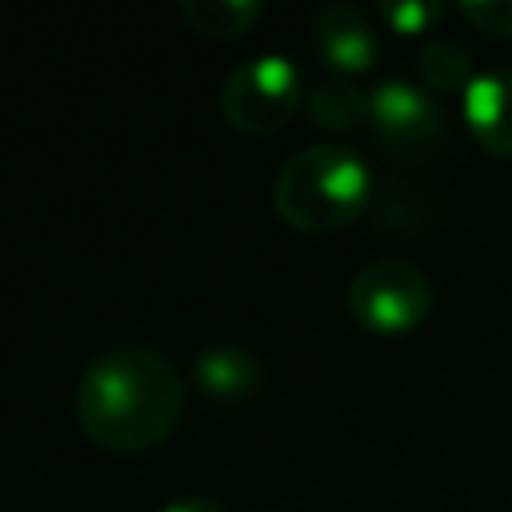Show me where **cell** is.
<instances>
[{"label": "cell", "mask_w": 512, "mask_h": 512, "mask_svg": "<svg viewBox=\"0 0 512 512\" xmlns=\"http://www.w3.org/2000/svg\"><path fill=\"white\" fill-rule=\"evenodd\" d=\"M184 412V384L168 356L144 344L100 352L76 384V424L104 452H148Z\"/></svg>", "instance_id": "1"}, {"label": "cell", "mask_w": 512, "mask_h": 512, "mask_svg": "<svg viewBox=\"0 0 512 512\" xmlns=\"http://www.w3.org/2000/svg\"><path fill=\"white\" fill-rule=\"evenodd\" d=\"M372 200V168L344 144H308L272 176V208L296 232H336Z\"/></svg>", "instance_id": "2"}, {"label": "cell", "mask_w": 512, "mask_h": 512, "mask_svg": "<svg viewBox=\"0 0 512 512\" xmlns=\"http://www.w3.org/2000/svg\"><path fill=\"white\" fill-rule=\"evenodd\" d=\"M304 76L288 56H252L220 88L224 120L244 136H272L304 108Z\"/></svg>", "instance_id": "3"}, {"label": "cell", "mask_w": 512, "mask_h": 512, "mask_svg": "<svg viewBox=\"0 0 512 512\" xmlns=\"http://www.w3.org/2000/svg\"><path fill=\"white\" fill-rule=\"evenodd\" d=\"M348 312L376 336H404L432 312V280L400 256L372 260L348 280Z\"/></svg>", "instance_id": "4"}, {"label": "cell", "mask_w": 512, "mask_h": 512, "mask_svg": "<svg viewBox=\"0 0 512 512\" xmlns=\"http://www.w3.org/2000/svg\"><path fill=\"white\" fill-rule=\"evenodd\" d=\"M368 124L400 160H424L444 140V108L412 80H384L368 92Z\"/></svg>", "instance_id": "5"}, {"label": "cell", "mask_w": 512, "mask_h": 512, "mask_svg": "<svg viewBox=\"0 0 512 512\" xmlns=\"http://www.w3.org/2000/svg\"><path fill=\"white\" fill-rule=\"evenodd\" d=\"M308 40H312L316 56L340 80L364 76L380 56V40L372 32V20L356 4H324V8H316L312 20H308Z\"/></svg>", "instance_id": "6"}, {"label": "cell", "mask_w": 512, "mask_h": 512, "mask_svg": "<svg viewBox=\"0 0 512 512\" xmlns=\"http://www.w3.org/2000/svg\"><path fill=\"white\" fill-rule=\"evenodd\" d=\"M464 124L484 152L512 160V68L472 76L464 88Z\"/></svg>", "instance_id": "7"}, {"label": "cell", "mask_w": 512, "mask_h": 512, "mask_svg": "<svg viewBox=\"0 0 512 512\" xmlns=\"http://www.w3.org/2000/svg\"><path fill=\"white\" fill-rule=\"evenodd\" d=\"M192 376H196V388L204 396H212L216 404H244L256 396L264 368H260L256 352L244 344H208L196 352Z\"/></svg>", "instance_id": "8"}, {"label": "cell", "mask_w": 512, "mask_h": 512, "mask_svg": "<svg viewBox=\"0 0 512 512\" xmlns=\"http://www.w3.org/2000/svg\"><path fill=\"white\" fill-rule=\"evenodd\" d=\"M416 76H420V88L432 92V96L464 92L472 84V56H468V48L460 40L432 36L416 52Z\"/></svg>", "instance_id": "9"}, {"label": "cell", "mask_w": 512, "mask_h": 512, "mask_svg": "<svg viewBox=\"0 0 512 512\" xmlns=\"http://www.w3.org/2000/svg\"><path fill=\"white\" fill-rule=\"evenodd\" d=\"M304 108L316 128L324 132H356L368 124V92H360L352 80H324L304 96Z\"/></svg>", "instance_id": "10"}, {"label": "cell", "mask_w": 512, "mask_h": 512, "mask_svg": "<svg viewBox=\"0 0 512 512\" xmlns=\"http://www.w3.org/2000/svg\"><path fill=\"white\" fill-rule=\"evenodd\" d=\"M176 8L192 32L212 36V40H236L252 32L256 20L264 16L260 0H180Z\"/></svg>", "instance_id": "11"}, {"label": "cell", "mask_w": 512, "mask_h": 512, "mask_svg": "<svg viewBox=\"0 0 512 512\" xmlns=\"http://www.w3.org/2000/svg\"><path fill=\"white\" fill-rule=\"evenodd\" d=\"M392 32H400V36H428L452 8L448 4H440V0H384V4H376L372 8Z\"/></svg>", "instance_id": "12"}, {"label": "cell", "mask_w": 512, "mask_h": 512, "mask_svg": "<svg viewBox=\"0 0 512 512\" xmlns=\"http://www.w3.org/2000/svg\"><path fill=\"white\" fill-rule=\"evenodd\" d=\"M452 12L464 16V24H472L484 36L512 40V0H464Z\"/></svg>", "instance_id": "13"}, {"label": "cell", "mask_w": 512, "mask_h": 512, "mask_svg": "<svg viewBox=\"0 0 512 512\" xmlns=\"http://www.w3.org/2000/svg\"><path fill=\"white\" fill-rule=\"evenodd\" d=\"M160 512H228V508L212 496H180V500H168Z\"/></svg>", "instance_id": "14"}]
</instances>
